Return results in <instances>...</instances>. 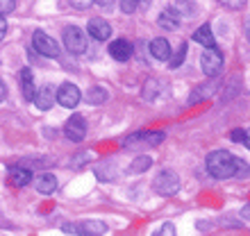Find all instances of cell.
Masks as SVG:
<instances>
[{"label": "cell", "mask_w": 250, "mask_h": 236, "mask_svg": "<svg viewBox=\"0 0 250 236\" xmlns=\"http://www.w3.org/2000/svg\"><path fill=\"white\" fill-rule=\"evenodd\" d=\"M246 161L244 159H237L232 157L228 150H214L209 152L207 157V171H209L211 177L216 179H228V177H234V175H246Z\"/></svg>", "instance_id": "6da1fadb"}, {"label": "cell", "mask_w": 250, "mask_h": 236, "mask_svg": "<svg viewBox=\"0 0 250 236\" xmlns=\"http://www.w3.org/2000/svg\"><path fill=\"white\" fill-rule=\"evenodd\" d=\"M32 46L34 50L39 55H43V57H60V46L55 43V39L50 37V34H46L43 30H37V32L32 34Z\"/></svg>", "instance_id": "5b68a950"}, {"label": "cell", "mask_w": 250, "mask_h": 236, "mask_svg": "<svg viewBox=\"0 0 250 236\" xmlns=\"http://www.w3.org/2000/svg\"><path fill=\"white\" fill-rule=\"evenodd\" d=\"M244 145L250 150V130H246V137H244Z\"/></svg>", "instance_id": "8d00e7d4"}, {"label": "cell", "mask_w": 250, "mask_h": 236, "mask_svg": "<svg viewBox=\"0 0 250 236\" xmlns=\"http://www.w3.org/2000/svg\"><path fill=\"white\" fill-rule=\"evenodd\" d=\"M244 32H246V39H248V43H250V16L246 19V27H244Z\"/></svg>", "instance_id": "d590c367"}, {"label": "cell", "mask_w": 250, "mask_h": 236, "mask_svg": "<svg viewBox=\"0 0 250 236\" xmlns=\"http://www.w3.org/2000/svg\"><path fill=\"white\" fill-rule=\"evenodd\" d=\"M223 64H225L223 53H221L216 46L207 48L203 53V57H200V66H203V73L207 78H218L221 71H223Z\"/></svg>", "instance_id": "3957f363"}, {"label": "cell", "mask_w": 250, "mask_h": 236, "mask_svg": "<svg viewBox=\"0 0 250 236\" xmlns=\"http://www.w3.org/2000/svg\"><path fill=\"white\" fill-rule=\"evenodd\" d=\"M98 7H103V9H112L114 7V0H93Z\"/></svg>", "instance_id": "1f68e13d"}, {"label": "cell", "mask_w": 250, "mask_h": 236, "mask_svg": "<svg viewBox=\"0 0 250 236\" xmlns=\"http://www.w3.org/2000/svg\"><path fill=\"white\" fill-rule=\"evenodd\" d=\"M152 189L157 191L159 196H175L180 191V177L175 171H171V168H166V171H162L155 179H152Z\"/></svg>", "instance_id": "7a4b0ae2"}, {"label": "cell", "mask_w": 250, "mask_h": 236, "mask_svg": "<svg viewBox=\"0 0 250 236\" xmlns=\"http://www.w3.org/2000/svg\"><path fill=\"white\" fill-rule=\"evenodd\" d=\"M152 166V159L148 157V155H141V157H137L134 161L130 164V173L132 175H139V173H144V171H148Z\"/></svg>", "instance_id": "7402d4cb"}, {"label": "cell", "mask_w": 250, "mask_h": 236, "mask_svg": "<svg viewBox=\"0 0 250 236\" xmlns=\"http://www.w3.org/2000/svg\"><path fill=\"white\" fill-rule=\"evenodd\" d=\"M157 234H162V236H173V234H175V225H171V223L162 225V227H159V232H157Z\"/></svg>", "instance_id": "f1b7e54d"}, {"label": "cell", "mask_w": 250, "mask_h": 236, "mask_svg": "<svg viewBox=\"0 0 250 236\" xmlns=\"http://www.w3.org/2000/svg\"><path fill=\"white\" fill-rule=\"evenodd\" d=\"M107 225L100 223V220H84L80 225V234H105Z\"/></svg>", "instance_id": "ffe728a7"}, {"label": "cell", "mask_w": 250, "mask_h": 236, "mask_svg": "<svg viewBox=\"0 0 250 236\" xmlns=\"http://www.w3.org/2000/svg\"><path fill=\"white\" fill-rule=\"evenodd\" d=\"M159 25L166 27V30H178L180 23H182V14L175 9V7H166L164 12L159 14Z\"/></svg>", "instance_id": "5bb4252c"}, {"label": "cell", "mask_w": 250, "mask_h": 236, "mask_svg": "<svg viewBox=\"0 0 250 236\" xmlns=\"http://www.w3.org/2000/svg\"><path fill=\"white\" fill-rule=\"evenodd\" d=\"M175 9L180 14H185V16L196 14V5H191V0H175Z\"/></svg>", "instance_id": "603a6c76"}, {"label": "cell", "mask_w": 250, "mask_h": 236, "mask_svg": "<svg viewBox=\"0 0 250 236\" xmlns=\"http://www.w3.org/2000/svg\"><path fill=\"white\" fill-rule=\"evenodd\" d=\"M89 159H91V155H86V152H84V155H80L78 159H73V168H78L82 161H89Z\"/></svg>", "instance_id": "4dcf8cb0"}, {"label": "cell", "mask_w": 250, "mask_h": 236, "mask_svg": "<svg viewBox=\"0 0 250 236\" xmlns=\"http://www.w3.org/2000/svg\"><path fill=\"white\" fill-rule=\"evenodd\" d=\"M5 98H7V86H5V82L0 79V102H2Z\"/></svg>", "instance_id": "836d02e7"}, {"label": "cell", "mask_w": 250, "mask_h": 236, "mask_svg": "<svg viewBox=\"0 0 250 236\" xmlns=\"http://www.w3.org/2000/svg\"><path fill=\"white\" fill-rule=\"evenodd\" d=\"M150 53L159 61H168L171 59V43L166 39H152L150 41Z\"/></svg>", "instance_id": "2e32d148"}, {"label": "cell", "mask_w": 250, "mask_h": 236, "mask_svg": "<svg viewBox=\"0 0 250 236\" xmlns=\"http://www.w3.org/2000/svg\"><path fill=\"white\" fill-rule=\"evenodd\" d=\"M241 218L250 220V202H248V204H244V209H241Z\"/></svg>", "instance_id": "e575fe53"}, {"label": "cell", "mask_w": 250, "mask_h": 236, "mask_svg": "<svg viewBox=\"0 0 250 236\" xmlns=\"http://www.w3.org/2000/svg\"><path fill=\"white\" fill-rule=\"evenodd\" d=\"M84 100L89 102V105H103L107 100V91L103 89V86H91L89 91H86Z\"/></svg>", "instance_id": "d6986e66"}, {"label": "cell", "mask_w": 250, "mask_h": 236, "mask_svg": "<svg viewBox=\"0 0 250 236\" xmlns=\"http://www.w3.org/2000/svg\"><path fill=\"white\" fill-rule=\"evenodd\" d=\"M80 100H82L80 89L75 84H71V82H64V84L57 89V102H60L62 107H66V109H75Z\"/></svg>", "instance_id": "52a82bcc"}, {"label": "cell", "mask_w": 250, "mask_h": 236, "mask_svg": "<svg viewBox=\"0 0 250 236\" xmlns=\"http://www.w3.org/2000/svg\"><path fill=\"white\" fill-rule=\"evenodd\" d=\"M221 2H223L228 9H244L248 0H221Z\"/></svg>", "instance_id": "4316f807"}, {"label": "cell", "mask_w": 250, "mask_h": 236, "mask_svg": "<svg viewBox=\"0 0 250 236\" xmlns=\"http://www.w3.org/2000/svg\"><path fill=\"white\" fill-rule=\"evenodd\" d=\"M64 46H66V50L71 55H82L86 50V37H84V32L80 30L78 25H68L64 30Z\"/></svg>", "instance_id": "277c9868"}, {"label": "cell", "mask_w": 250, "mask_h": 236, "mask_svg": "<svg viewBox=\"0 0 250 236\" xmlns=\"http://www.w3.org/2000/svg\"><path fill=\"white\" fill-rule=\"evenodd\" d=\"M57 177L53 175V173H41L37 179H34V189L39 191L41 196H50V193H55L57 191Z\"/></svg>", "instance_id": "7c38bea8"}, {"label": "cell", "mask_w": 250, "mask_h": 236, "mask_svg": "<svg viewBox=\"0 0 250 236\" xmlns=\"http://www.w3.org/2000/svg\"><path fill=\"white\" fill-rule=\"evenodd\" d=\"M75 9H86V7H91L93 5V0H68Z\"/></svg>", "instance_id": "f546056e"}, {"label": "cell", "mask_w": 250, "mask_h": 236, "mask_svg": "<svg viewBox=\"0 0 250 236\" xmlns=\"http://www.w3.org/2000/svg\"><path fill=\"white\" fill-rule=\"evenodd\" d=\"M32 182V173L23 168V166H9V184L16 189H23Z\"/></svg>", "instance_id": "4fadbf2b"}, {"label": "cell", "mask_w": 250, "mask_h": 236, "mask_svg": "<svg viewBox=\"0 0 250 236\" xmlns=\"http://www.w3.org/2000/svg\"><path fill=\"white\" fill-rule=\"evenodd\" d=\"M141 0H121V12L123 14H132V12H137V7Z\"/></svg>", "instance_id": "d4e9b609"}, {"label": "cell", "mask_w": 250, "mask_h": 236, "mask_svg": "<svg viewBox=\"0 0 250 236\" xmlns=\"http://www.w3.org/2000/svg\"><path fill=\"white\" fill-rule=\"evenodd\" d=\"M185 57H187V43H182V46L178 48V53L173 55V59H168V64H171V68H178L182 61H185Z\"/></svg>", "instance_id": "cb8c5ba5"}, {"label": "cell", "mask_w": 250, "mask_h": 236, "mask_svg": "<svg viewBox=\"0 0 250 236\" xmlns=\"http://www.w3.org/2000/svg\"><path fill=\"white\" fill-rule=\"evenodd\" d=\"M64 137L68 138V141H73V143L84 141V137H86V123H84V118L80 116V114H73V116L66 120Z\"/></svg>", "instance_id": "8992f818"}, {"label": "cell", "mask_w": 250, "mask_h": 236, "mask_svg": "<svg viewBox=\"0 0 250 236\" xmlns=\"http://www.w3.org/2000/svg\"><path fill=\"white\" fill-rule=\"evenodd\" d=\"M244 137H246V130H241V127H237V130L230 134V138L234 143H244Z\"/></svg>", "instance_id": "83f0119b"}, {"label": "cell", "mask_w": 250, "mask_h": 236, "mask_svg": "<svg viewBox=\"0 0 250 236\" xmlns=\"http://www.w3.org/2000/svg\"><path fill=\"white\" fill-rule=\"evenodd\" d=\"M16 9V0H0V16H7Z\"/></svg>", "instance_id": "484cf974"}, {"label": "cell", "mask_w": 250, "mask_h": 236, "mask_svg": "<svg viewBox=\"0 0 250 236\" xmlns=\"http://www.w3.org/2000/svg\"><path fill=\"white\" fill-rule=\"evenodd\" d=\"M214 91H216V84H214V82H211V84H205V86H198V89H193V96L189 98V105H196L198 100L209 98Z\"/></svg>", "instance_id": "44dd1931"}, {"label": "cell", "mask_w": 250, "mask_h": 236, "mask_svg": "<svg viewBox=\"0 0 250 236\" xmlns=\"http://www.w3.org/2000/svg\"><path fill=\"white\" fill-rule=\"evenodd\" d=\"M193 41H198V43H203L205 48H214L216 46V39H214V34H211V27L205 23V25H200L193 32Z\"/></svg>", "instance_id": "ac0fdd59"}, {"label": "cell", "mask_w": 250, "mask_h": 236, "mask_svg": "<svg viewBox=\"0 0 250 236\" xmlns=\"http://www.w3.org/2000/svg\"><path fill=\"white\" fill-rule=\"evenodd\" d=\"M86 30H89V34H91L96 41H105L112 37V25H109L105 19H91L89 25H86Z\"/></svg>", "instance_id": "30bf717a"}, {"label": "cell", "mask_w": 250, "mask_h": 236, "mask_svg": "<svg viewBox=\"0 0 250 236\" xmlns=\"http://www.w3.org/2000/svg\"><path fill=\"white\" fill-rule=\"evenodd\" d=\"M164 138H166L164 132H137V134H132L130 138H125V145L130 148V145H134V143H144V145H148V148H157Z\"/></svg>", "instance_id": "9c48e42d"}, {"label": "cell", "mask_w": 250, "mask_h": 236, "mask_svg": "<svg viewBox=\"0 0 250 236\" xmlns=\"http://www.w3.org/2000/svg\"><path fill=\"white\" fill-rule=\"evenodd\" d=\"M93 171H96L100 182H109V179H116V177H119V171H116V164H114V161H103V164L93 166Z\"/></svg>", "instance_id": "e0dca14e"}, {"label": "cell", "mask_w": 250, "mask_h": 236, "mask_svg": "<svg viewBox=\"0 0 250 236\" xmlns=\"http://www.w3.org/2000/svg\"><path fill=\"white\" fill-rule=\"evenodd\" d=\"M55 100H57V86L46 84V86H41V89H37V91H34L32 102L37 105V109L48 112V109L55 105Z\"/></svg>", "instance_id": "ba28073f"}, {"label": "cell", "mask_w": 250, "mask_h": 236, "mask_svg": "<svg viewBox=\"0 0 250 236\" xmlns=\"http://www.w3.org/2000/svg\"><path fill=\"white\" fill-rule=\"evenodd\" d=\"M132 43L127 39H114L112 46H109V55H112L116 61H127L132 57Z\"/></svg>", "instance_id": "8fae6325"}, {"label": "cell", "mask_w": 250, "mask_h": 236, "mask_svg": "<svg viewBox=\"0 0 250 236\" xmlns=\"http://www.w3.org/2000/svg\"><path fill=\"white\" fill-rule=\"evenodd\" d=\"M19 82H21V93H23V98L32 102L34 91H37V89H34L32 71H30V68H21L19 71Z\"/></svg>", "instance_id": "9a60e30c"}, {"label": "cell", "mask_w": 250, "mask_h": 236, "mask_svg": "<svg viewBox=\"0 0 250 236\" xmlns=\"http://www.w3.org/2000/svg\"><path fill=\"white\" fill-rule=\"evenodd\" d=\"M5 34H7V20H5V16H0V41H2Z\"/></svg>", "instance_id": "d6a6232c"}]
</instances>
